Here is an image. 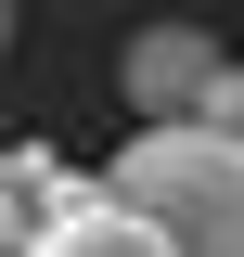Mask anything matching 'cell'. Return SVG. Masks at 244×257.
<instances>
[{"instance_id":"obj_1","label":"cell","mask_w":244,"mask_h":257,"mask_svg":"<svg viewBox=\"0 0 244 257\" xmlns=\"http://www.w3.org/2000/svg\"><path fill=\"white\" fill-rule=\"evenodd\" d=\"M154 219V244H193V257H244V128H206V116H142L129 155L103 167Z\"/></svg>"},{"instance_id":"obj_2","label":"cell","mask_w":244,"mask_h":257,"mask_svg":"<svg viewBox=\"0 0 244 257\" xmlns=\"http://www.w3.org/2000/svg\"><path fill=\"white\" fill-rule=\"evenodd\" d=\"M218 64H231V52H218L206 26H142V39L116 52V90H129V116H193Z\"/></svg>"},{"instance_id":"obj_3","label":"cell","mask_w":244,"mask_h":257,"mask_svg":"<svg viewBox=\"0 0 244 257\" xmlns=\"http://www.w3.org/2000/svg\"><path fill=\"white\" fill-rule=\"evenodd\" d=\"M26 244H64V257H103V244H154V219L129 206L116 180H64L52 206H39V231Z\"/></svg>"},{"instance_id":"obj_4","label":"cell","mask_w":244,"mask_h":257,"mask_svg":"<svg viewBox=\"0 0 244 257\" xmlns=\"http://www.w3.org/2000/svg\"><path fill=\"white\" fill-rule=\"evenodd\" d=\"M193 116H206V128H244V64H218V77H206V103H193Z\"/></svg>"},{"instance_id":"obj_5","label":"cell","mask_w":244,"mask_h":257,"mask_svg":"<svg viewBox=\"0 0 244 257\" xmlns=\"http://www.w3.org/2000/svg\"><path fill=\"white\" fill-rule=\"evenodd\" d=\"M0 244H26V219H13V142H0Z\"/></svg>"},{"instance_id":"obj_6","label":"cell","mask_w":244,"mask_h":257,"mask_svg":"<svg viewBox=\"0 0 244 257\" xmlns=\"http://www.w3.org/2000/svg\"><path fill=\"white\" fill-rule=\"evenodd\" d=\"M0 52H13V0H0Z\"/></svg>"}]
</instances>
